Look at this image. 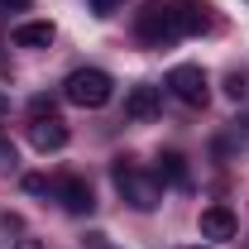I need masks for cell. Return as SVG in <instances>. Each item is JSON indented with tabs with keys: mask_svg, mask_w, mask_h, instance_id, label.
Wrapping results in <instances>:
<instances>
[{
	"mask_svg": "<svg viewBox=\"0 0 249 249\" xmlns=\"http://www.w3.org/2000/svg\"><path fill=\"white\" fill-rule=\"evenodd\" d=\"M53 115H58L53 96H34V101H29V120H53Z\"/></svg>",
	"mask_w": 249,
	"mask_h": 249,
	"instance_id": "8fae6325",
	"label": "cell"
},
{
	"mask_svg": "<svg viewBox=\"0 0 249 249\" xmlns=\"http://www.w3.org/2000/svg\"><path fill=\"white\" fill-rule=\"evenodd\" d=\"M0 163H15V149H10L5 139H0Z\"/></svg>",
	"mask_w": 249,
	"mask_h": 249,
	"instance_id": "2e32d148",
	"label": "cell"
},
{
	"mask_svg": "<svg viewBox=\"0 0 249 249\" xmlns=\"http://www.w3.org/2000/svg\"><path fill=\"white\" fill-rule=\"evenodd\" d=\"M67 139H72V134H67V124H62L58 115L29 124V144L38 149V154H58V149H67Z\"/></svg>",
	"mask_w": 249,
	"mask_h": 249,
	"instance_id": "52a82bcc",
	"label": "cell"
},
{
	"mask_svg": "<svg viewBox=\"0 0 249 249\" xmlns=\"http://www.w3.org/2000/svg\"><path fill=\"white\" fill-rule=\"evenodd\" d=\"M115 187H120V196L134 206V211H154L158 201H163V182H158L154 173H144V168H134V163H115Z\"/></svg>",
	"mask_w": 249,
	"mask_h": 249,
	"instance_id": "3957f363",
	"label": "cell"
},
{
	"mask_svg": "<svg viewBox=\"0 0 249 249\" xmlns=\"http://www.w3.org/2000/svg\"><path fill=\"white\" fill-rule=\"evenodd\" d=\"M10 10H29V0H0V15H10Z\"/></svg>",
	"mask_w": 249,
	"mask_h": 249,
	"instance_id": "9a60e30c",
	"label": "cell"
},
{
	"mask_svg": "<svg viewBox=\"0 0 249 249\" xmlns=\"http://www.w3.org/2000/svg\"><path fill=\"white\" fill-rule=\"evenodd\" d=\"M15 43H19V48H48V43H53V24H48V19H29V24L15 29Z\"/></svg>",
	"mask_w": 249,
	"mask_h": 249,
	"instance_id": "9c48e42d",
	"label": "cell"
},
{
	"mask_svg": "<svg viewBox=\"0 0 249 249\" xmlns=\"http://www.w3.org/2000/svg\"><path fill=\"white\" fill-rule=\"evenodd\" d=\"M120 5H124V0H91V10H96V15H101V19H106V15H115Z\"/></svg>",
	"mask_w": 249,
	"mask_h": 249,
	"instance_id": "5bb4252c",
	"label": "cell"
},
{
	"mask_svg": "<svg viewBox=\"0 0 249 249\" xmlns=\"http://www.w3.org/2000/svg\"><path fill=\"white\" fill-rule=\"evenodd\" d=\"M225 91H230V101H245V96H249V82L240 77V72H235V77L225 82Z\"/></svg>",
	"mask_w": 249,
	"mask_h": 249,
	"instance_id": "4fadbf2b",
	"label": "cell"
},
{
	"mask_svg": "<svg viewBox=\"0 0 249 249\" xmlns=\"http://www.w3.org/2000/svg\"><path fill=\"white\" fill-rule=\"evenodd\" d=\"M235 230H240V220L230 206H206L201 211V240H235Z\"/></svg>",
	"mask_w": 249,
	"mask_h": 249,
	"instance_id": "ba28073f",
	"label": "cell"
},
{
	"mask_svg": "<svg viewBox=\"0 0 249 249\" xmlns=\"http://www.w3.org/2000/svg\"><path fill=\"white\" fill-rule=\"evenodd\" d=\"M158 106H163V91H158L154 82H139V87H129V96H124V120H154Z\"/></svg>",
	"mask_w": 249,
	"mask_h": 249,
	"instance_id": "8992f818",
	"label": "cell"
},
{
	"mask_svg": "<svg viewBox=\"0 0 249 249\" xmlns=\"http://www.w3.org/2000/svg\"><path fill=\"white\" fill-rule=\"evenodd\" d=\"M62 96H67L72 106H82V110H101V106L115 96V82H110V72H101V67H77V72L62 82Z\"/></svg>",
	"mask_w": 249,
	"mask_h": 249,
	"instance_id": "7a4b0ae2",
	"label": "cell"
},
{
	"mask_svg": "<svg viewBox=\"0 0 249 249\" xmlns=\"http://www.w3.org/2000/svg\"><path fill=\"white\" fill-rule=\"evenodd\" d=\"M0 115H10V96L0 91Z\"/></svg>",
	"mask_w": 249,
	"mask_h": 249,
	"instance_id": "e0dca14e",
	"label": "cell"
},
{
	"mask_svg": "<svg viewBox=\"0 0 249 249\" xmlns=\"http://www.w3.org/2000/svg\"><path fill=\"white\" fill-rule=\"evenodd\" d=\"M154 178L163 187H187V158L182 154H163V158H158V168H154Z\"/></svg>",
	"mask_w": 249,
	"mask_h": 249,
	"instance_id": "30bf717a",
	"label": "cell"
},
{
	"mask_svg": "<svg viewBox=\"0 0 249 249\" xmlns=\"http://www.w3.org/2000/svg\"><path fill=\"white\" fill-rule=\"evenodd\" d=\"M211 29V5L206 0H149L134 15V38L144 48H173L187 34Z\"/></svg>",
	"mask_w": 249,
	"mask_h": 249,
	"instance_id": "6da1fadb",
	"label": "cell"
},
{
	"mask_svg": "<svg viewBox=\"0 0 249 249\" xmlns=\"http://www.w3.org/2000/svg\"><path fill=\"white\" fill-rule=\"evenodd\" d=\"M53 196H58L72 216H91L96 211V196H91V182L87 178H58L53 182Z\"/></svg>",
	"mask_w": 249,
	"mask_h": 249,
	"instance_id": "5b68a950",
	"label": "cell"
},
{
	"mask_svg": "<svg viewBox=\"0 0 249 249\" xmlns=\"http://www.w3.org/2000/svg\"><path fill=\"white\" fill-rule=\"evenodd\" d=\"M24 192H34V196H43V192H53V182H48L43 173H29V178H24Z\"/></svg>",
	"mask_w": 249,
	"mask_h": 249,
	"instance_id": "7c38bea8",
	"label": "cell"
},
{
	"mask_svg": "<svg viewBox=\"0 0 249 249\" xmlns=\"http://www.w3.org/2000/svg\"><path fill=\"white\" fill-rule=\"evenodd\" d=\"M168 91L178 96L182 106H206V72L196 62H178L168 72Z\"/></svg>",
	"mask_w": 249,
	"mask_h": 249,
	"instance_id": "277c9868",
	"label": "cell"
},
{
	"mask_svg": "<svg viewBox=\"0 0 249 249\" xmlns=\"http://www.w3.org/2000/svg\"><path fill=\"white\" fill-rule=\"evenodd\" d=\"M187 249H201V245H187Z\"/></svg>",
	"mask_w": 249,
	"mask_h": 249,
	"instance_id": "ac0fdd59",
	"label": "cell"
}]
</instances>
